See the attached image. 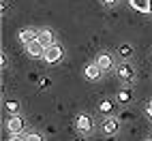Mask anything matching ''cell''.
I'll use <instances>...</instances> for the list:
<instances>
[{
  "mask_svg": "<svg viewBox=\"0 0 152 141\" xmlns=\"http://www.w3.org/2000/svg\"><path fill=\"white\" fill-rule=\"evenodd\" d=\"M60 58H62V47H60V45H49V47L45 49V56H43L45 62L54 64V62H58Z\"/></svg>",
  "mask_w": 152,
  "mask_h": 141,
  "instance_id": "6da1fadb",
  "label": "cell"
},
{
  "mask_svg": "<svg viewBox=\"0 0 152 141\" xmlns=\"http://www.w3.org/2000/svg\"><path fill=\"white\" fill-rule=\"evenodd\" d=\"M45 49H47V47L41 45V43L37 41V39H34L32 43H28V45H26V52H28L30 58H43V56H45Z\"/></svg>",
  "mask_w": 152,
  "mask_h": 141,
  "instance_id": "7a4b0ae2",
  "label": "cell"
},
{
  "mask_svg": "<svg viewBox=\"0 0 152 141\" xmlns=\"http://www.w3.org/2000/svg\"><path fill=\"white\" fill-rule=\"evenodd\" d=\"M129 4L139 13H150L152 11V2L150 0H129Z\"/></svg>",
  "mask_w": 152,
  "mask_h": 141,
  "instance_id": "3957f363",
  "label": "cell"
},
{
  "mask_svg": "<svg viewBox=\"0 0 152 141\" xmlns=\"http://www.w3.org/2000/svg\"><path fill=\"white\" fill-rule=\"evenodd\" d=\"M22 126H24V120L19 116H11V118H9V122H7V128L11 130L13 135H17L19 130H22Z\"/></svg>",
  "mask_w": 152,
  "mask_h": 141,
  "instance_id": "277c9868",
  "label": "cell"
},
{
  "mask_svg": "<svg viewBox=\"0 0 152 141\" xmlns=\"http://www.w3.org/2000/svg\"><path fill=\"white\" fill-rule=\"evenodd\" d=\"M37 41L41 45H45V47H49V45H54V34L49 32V30H41V32L37 34Z\"/></svg>",
  "mask_w": 152,
  "mask_h": 141,
  "instance_id": "5b68a950",
  "label": "cell"
},
{
  "mask_svg": "<svg viewBox=\"0 0 152 141\" xmlns=\"http://www.w3.org/2000/svg\"><path fill=\"white\" fill-rule=\"evenodd\" d=\"M111 56H107V54H101L99 58H96V66L101 68V70H109L111 68Z\"/></svg>",
  "mask_w": 152,
  "mask_h": 141,
  "instance_id": "8992f818",
  "label": "cell"
},
{
  "mask_svg": "<svg viewBox=\"0 0 152 141\" xmlns=\"http://www.w3.org/2000/svg\"><path fill=\"white\" fill-rule=\"evenodd\" d=\"M118 124H120V122H118L116 118H107V120H105V124H103V130H105L107 135H114L116 130H118Z\"/></svg>",
  "mask_w": 152,
  "mask_h": 141,
  "instance_id": "52a82bcc",
  "label": "cell"
},
{
  "mask_svg": "<svg viewBox=\"0 0 152 141\" xmlns=\"http://www.w3.org/2000/svg\"><path fill=\"white\" fill-rule=\"evenodd\" d=\"M34 39H37V34H34V32H32V30H30V28H24L22 32H19V41H22L24 45H28V43H32Z\"/></svg>",
  "mask_w": 152,
  "mask_h": 141,
  "instance_id": "ba28073f",
  "label": "cell"
},
{
  "mask_svg": "<svg viewBox=\"0 0 152 141\" xmlns=\"http://www.w3.org/2000/svg\"><path fill=\"white\" fill-rule=\"evenodd\" d=\"M77 128L82 130V133H88V130L92 128V122H90V118H88V116H79V118H77Z\"/></svg>",
  "mask_w": 152,
  "mask_h": 141,
  "instance_id": "9c48e42d",
  "label": "cell"
},
{
  "mask_svg": "<svg viewBox=\"0 0 152 141\" xmlns=\"http://www.w3.org/2000/svg\"><path fill=\"white\" fill-rule=\"evenodd\" d=\"M101 73H103V70L96 66V62H94V64H90V66L86 68V77H88V79H99Z\"/></svg>",
  "mask_w": 152,
  "mask_h": 141,
  "instance_id": "30bf717a",
  "label": "cell"
},
{
  "mask_svg": "<svg viewBox=\"0 0 152 141\" xmlns=\"http://www.w3.org/2000/svg\"><path fill=\"white\" fill-rule=\"evenodd\" d=\"M131 73H133V70H131V66H120V77H122V79H129L131 77Z\"/></svg>",
  "mask_w": 152,
  "mask_h": 141,
  "instance_id": "8fae6325",
  "label": "cell"
},
{
  "mask_svg": "<svg viewBox=\"0 0 152 141\" xmlns=\"http://www.w3.org/2000/svg\"><path fill=\"white\" fill-rule=\"evenodd\" d=\"M7 109L15 116V111H17V103H15V100H9V103H7Z\"/></svg>",
  "mask_w": 152,
  "mask_h": 141,
  "instance_id": "7c38bea8",
  "label": "cell"
},
{
  "mask_svg": "<svg viewBox=\"0 0 152 141\" xmlns=\"http://www.w3.org/2000/svg\"><path fill=\"white\" fill-rule=\"evenodd\" d=\"M26 141H43V139H41V135H37V133H30V135H26Z\"/></svg>",
  "mask_w": 152,
  "mask_h": 141,
  "instance_id": "4fadbf2b",
  "label": "cell"
},
{
  "mask_svg": "<svg viewBox=\"0 0 152 141\" xmlns=\"http://www.w3.org/2000/svg\"><path fill=\"white\" fill-rule=\"evenodd\" d=\"M109 109H111V103H103V105H101V111H109Z\"/></svg>",
  "mask_w": 152,
  "mask_h": 141,
  "instance_id": "5bb4252c",
  "label": "cell"
},
{
  "mask_svg": "<svg viewBox=\"0 0 152 141\" xmlns=\"http://www.w3.org/2000/svg\"><path fill=\"white\" fill-rule=\"evenodd\" d=\"M9 141H26V137H19V135H13Z\"/></svg>",
  "mask_w": 152,
  "mask_h": 141,
  "instance_id": "9a60e30c",
  "label": "cell"
},
{
  "mask_svg": "<svg viewBox=\"0 0 152 141\" xmlns=\"http://www.w3.org/2000/svg\"><path fill=\"white\" fill-rule=\"evenodd\" d=\"M146 111H148V116L152 118V103H148V105H146Z\"/></svg>",
  "mask_w": 152,
  "mask_h": 141,
  "instance_id": "2e32d148",
  "label": "cell"
},
{
  "mask_svg": "<svg viewBox=\"0 0 152 141\" xmlns=\"http://www.w3.org/2000/svg\"><path fill=\"white\" fill-rule=\"evenodd\" d=\"M103 2H105V4H116L118 0H103Z\"/></svg>",
  "mask_w": 152,
  "mask_h": 141,
  "instance_id": "e0dca14e",
  "label": "cell"
}]
</instances>
